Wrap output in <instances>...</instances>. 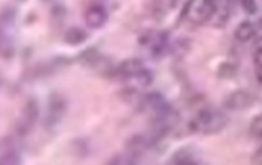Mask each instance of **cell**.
Masks as SVG:
<instances>
[{
    "instance_id": "6da1fadb",
    "label": "cell",
    "mask_w": 262,
    "mask_h": 165,
    "mask_svg": "<svg viewBox=\"0 0 262 165\" xmlns=\"http://www.w3.org/2000/svg\"><path fill=\"white\" fill-rule=\"evenodd\" d=\"M228 123L225 113L214 108L199 110L188 122V130L196 134H216L222 131Z\"/></svg>"
},
{
    "instance_id": "7a4b0ae2",
    "label": "cell",
    "mask_w": 262,
    "mask_h": 165,
    "mask_svg": "<svg viewBox=\"0 0 262 165\" xmlns=\"http://www.w3.org/2000/svg\"><path fill=\"white\" fill-rule=\"evenodd\" d=\"M139 44L142 47H145L150 53L151 57L159 59L162 57L168 50V33H162V31H145L141 37H139Z\"/></svg>"
},
{
    "instance_id": "3957f363",
    "label": "cell",
    "mask_w": 262,
    "mask_h": 165,
    "mask_svg": "<svg viewBox=\"0 0 262 165\" xmlns=\"http://www.w3.org/2000/svg\"><path fill=\"white\" fill-rule=\"evenodd\" d=\"M222 0H201L199 4H191L190 10H188V19L196 24V25H201V24H205L208 20L213 19L216 10L219 8Z\"/></svg>"
},
{
    "instance_id": "277c9868",
    "label": "cell",
    "mask_w": 262,
    "mask_h": 165,
    "mask_svg": "<svg viewBox=\"0 0 262 165\" xmlns=\"http://www.w3.org/2000/svg\"><path fill=\"white\" fill-rule=\"evenodd\" d=\"M254 104V96L245 90H236L224 99V108L227 111H242Z\"/></svg>"
},
{
    "instance_id": "5b68a950",
    "label": "cell",
    "mask_w": 262,
    "mask_h": 165,
    "mask_svg": "<svg viewBox=\"0 0 262 165\" xmlns=\"http://www.w3.org/2000/svg\"><path fill=\"white\" fill-rule=\"evenodd\" d=\"M144 67L145 65H144V62L141 59H135V57L133 59H126V60H122L117 67H114L111 74H113V77L119 79L120 82H128Z\"/></svg>"
},
{
    "instance_id": "8992f818",
    "label": "cell",
    "mask_w": 262,
    "mask_h": 165,
    "mask_svg": "<svg viewBox=\"0 0 262 165\" xmlns=\"http://www.w3.org/2000/svg\"><path fill=\"white\" fill-rule=\"evenodd\" d=\"M168 100L165 99L164 94L158 93V91H153V93H148V94H144V99H142V105H141V111H147L151 114L161 111L162 108L168 107Z\"/></svg>"
},
{
    "instance_id": "52a82bcc",
    "label": "cell",
    "mask_w": 262,
    "mask_h": 165,
    "mask_svg": "<svg viewBox=\"0 0 262 165\" xmlns=\"http://www.w3.org/2000/svg\"><path fill=\"white\" fill-rule=\"evenodd\" d=\"M85 20L91 28H100L106 24L108 20V13L103 7L100 5H93L86 10Z\"/></svg>"
},
{
    "instance_id": "ba28073f",
    "label": "cell",
    "mask_w": 262,
    "mask_h": 165,
    "mask_svg": "<svg viewBox=\"0 0 262 165\" xmlns=\"http://www.w3.org/2000/svg\"><path fill=\"white\" fill-rule=\"evenodd\" d=\"M257 34V27L256 24H253L251 20H242L237 28L234 30V37L236 40L245 44V42H250L251 39H254Z\"/></svg>"
},
{
    "instance_id": "9c48e42d",
    "label": "cell",
    "mask_w": 262,
    "mask_h": 165,
    "mask_svg": "<svg viewBox=\"0 0 262 165\" xmlns=\"http://www.w3.org/2000/svg\"><path fill=\"white\" fill-rule=\"evenodd\" d=\"M119 97L129 107H133L136 110L141 111V105H142V99H144V94L139 91V88L136 87H126L125 90H122L119 93Z\"/></svg>"
},
{
    "instance_id": "30bf717a",
    "label": "cell",
    "mask_w": 262,
    "mask_h": 165,
    "mask_svg": "<svg viewBox=\"0 0 262 165\" xmlns=\"http://www.w3.org/2000/svg\"><path fill=\"white\" fill-rule=\"evenodd\" d=\"M198 162H201V160H198L193 150L187 148V147L178 150L168 160V163H174V165H191V163H198Z\"/></svg>"
},
{
    "instance_id": "8fae6325",
    "label": "cell",
    "mask_w": 262,
    "mask_h": 165,
    "mask_svg": "<svg viewBox=\"0 0 262 165\" xmlns=\"http://www.w3.org/2000/svg\"><path fill=\"white\" fill-rule=\"evenodd\" d=\"M153 80H155V74H153V71L151 70H148V68H142L139 73H136L133 77H131L128 82L131 84V87H136V88H147V87H150L151 84H153Z\"/></svg>"
},
{
    "instance_id": "7c38bea8",
    "label": "cell",
    "mask_w": 262,
    "mask_h": 165,
    "mask_svg": "<svg viewBox=\"0 0 262 165\" xmlns=\"http://www.w3.org/2000/svg\"><path fill=\"white\" fill-rule=\"evenodd\" d=\"M253 64H254V73H256V79L259 84H262V37L257 40L256 47H254V53H253Z\"/></svg>"
},
{
    "instance_id": "4fadbf2b",
    "label": "cell",
    "mask_w": 262,
    "mask_h": 165,
    "mask_svg": "<svg viewBox=\"0 0 262 165\" xmlns=\"http://www.w3.org/2000/svg\"><path fill=\"white\" fill-rule=\"evenodd\" d=\"M190 47H191V42L188 39H178L171 47H170V53L174 56V57H184L187 56V53L190 51Z\"/></svg>"
},
{
    "instance_id": "5bb4252c",
    "label": "cell",
    "mask_w": 262,
    "mask_h": 165,
    "mask_svg": "<svg viewBox=\"0 0 262 165\" xmlns=\"http://www.w3.org/2000/svg\"><path fill=\"white\" fill-rule=\"evenodd\" d=\"M248 131L253 137H257V139H262V113L260 114H256L251 122H250V127H248Z\"/></svg>"
},
{
    "instance_id": "9a60e30c",
    "label": "cell",
    "mask_w": 262,
    "mask_h": 165,
    "mask_svg": "<svg viewBox=\"0 0 262 165\" xmlns=\"http://www.w3.org/2000/svg\"><path fill=\"white\" fill-rule=\"evenodd\" d=\"M239 5L244 13L247 14H256L257 13V4L256 0H239Z\"/></svg>"
},
{
    "instance_id": "2e32d148",
    "label": "cell",
    "mask_w": 262,
    "mask_h": 165,
    "mask_svg": "<svg viewBox=\"0 0 262 165\" xmlns=\"http://www.w3.org/2000/svg\"><path fill=\"white\" fill-rule=\"evenodd\" d=\"M251 162H253V163H260V165H262V147H259V148L253 153Z\"/></svg>"
}]
</instances>
